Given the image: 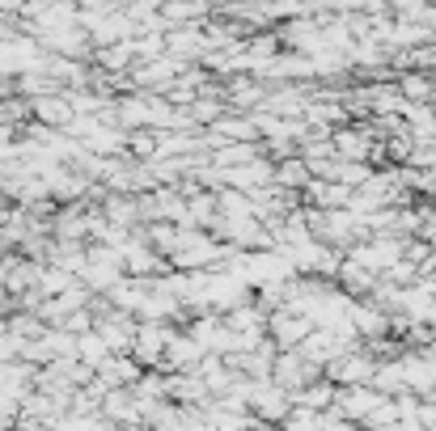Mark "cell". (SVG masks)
I'll return each mask as SVG.
<instances>
[{
  "label": "cell",
  "mask_w": 436,
  "mask_h": 431,
  "mask_svg": "<svg viewBox=\"0 0 436 431\" xmlns=\"http://www.w3.org/2000/svg\"><path fill=\"white\" fill-rule=\"evenodd\" d=\"M26 0H0V9H21Z\"/></svg>",
  "instance_id": "1"
}]
</instances>
